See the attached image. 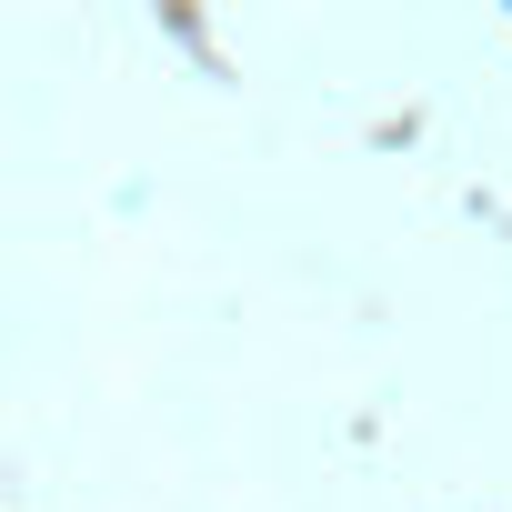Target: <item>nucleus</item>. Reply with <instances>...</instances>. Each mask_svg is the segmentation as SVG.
Wrapping results in <instances>:
<instances>
[]
</instances>
